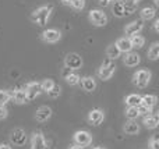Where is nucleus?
Returning <instances> with one entry per match:
<instances>
[{"label":"nucleus","instance_id":"nucleus-14","mask_svg":"<svg viewBox=\"0 0 159 149\" xmlns=\"http://www.w3.org/2000/svg\"><path fill=\"white\" fill-rule=\"evenodd\" d=\"M143 124L148 130H155L159 125V114L158 113H149L143 117Z\"/></svg>","mask_w":159,"mask_h":149},{"label":"nucleus","instance_id":"nucleus-1","mask_svg":"<svg viewBox=\"0 0 159 149\" xmlns=\"http://www.w3.org/2000/svg\"><path fill=\"white\" fill-rule=\"evenodd\" d=\"M53 8H55L53 7V4L41 6L39 8H36V10L32 11L31 18H32V21L35 22V24H38L39 27H45V25L48 24V21H49L50 15H52Z\"/></svg>","mask_w":159,"mask_h":149},{"label":"nucleus","instance_id":"nucleus-6","mask_svg":"<svg viewBox=\"0 0 159 149\" xmlns=\"http://www.w3.org/2000/svg\"><path fill=\"white\" fill-rule=\"evenodd\" d=\"M73 139H74L75 145L82 147V148L92 144V135H91L89 131H85V130L75 131L74 135H73Z\"/></svg>","mask_w":159,"mask_h":149},{"label":"nucleus","instance_id":"nucleus-3","mask_svg":"<svg viewBox=\"0 0 159 149\" xmlns=\"http://www.w3.org/2000/svg\"><path fill=\"white\" fill-rule=\"evenodd\" d=\"M115 71H116L115 61L110 60V59H106V60L101 64V67L98 68V77L101 78L102 81H107L112 78V75L115 74Z\"/></svg>","mask_w":159,"mask_h":149},{"label":"nucleus","instance_id":"nucleus-31","mask_svg":"<svg viewBox=\"0 0 159 149\" xmlns=\"http://www.w3.org/2000/svg\"><path fill=\"white\" fill-rule=\"evenodd\" d=\"M60 94H61V88H60V85H53V88L50 89L49 92H48V96L49 98H52V99H56V98H59L60 96Z\"/></svg>","mask_w":159,"mask_h":149},{"label":"nucleus","instance_id":"nucleus-5","mask_svg":"<svg viewBox=\"0 0 159 149\" xmlns=\"http://www.w3.org/2000/svg\"><path fill=\"white\" fill-rule=\"evenodd\" d=\"M27 139H28L27 134H25V131L22 128H14L10 134V142L14 147H18V148L24 147L27 144Z\"/></svg>","mask_w":159,"mask_h":149},{"label":"nucleus","instance_id":"nucleus-34","mask_svg":"<svg viewBox=\"0 0 159 149\" xmlns=\"http://www.w3.org/2000/svg\"><path fill=\"white\" fill-rule=\"evenodd\" d=\"M70 6H71L74 10H82V8L85 7V0H73Z\"/></svg>","mask_w":159,"mask_h":149},{"label":"nucleus","instance_id":"nucleus-24","mask_svg":"<svg viewBox=\"0 0 159 149\" xmlns=\"http://www.w3.org/2000/svg\"><path fill=\"white\" fill-rule=\"evenodd\" d=\"M106 56H107V59H110V60L115 61L116 59H119V57L121 56V52L117 49V46L113 43V45H110V46H107V49H106Z\"/></svg>","mask_w":159,"mask_h":149},{"label":"nucleus","instance_id":"nucleus-36","mask_svg":"<svg viewBox=\"0 0 159 149\" xmlns=\"http://www.w3.org/2000/svg\"><path fill=\"white\" fill-rule=\"evenodd\" d=\"M8 116V110L6 109V106H0V120L6 119Z\"/></svg>","mask_w":159,"mask_h":149},{"label":"nucleus","instance_id":"nucleus-25","mask_svg":"<svg viewBox=\"0 0 159 149\" xmlns=\"http://www.w3.org/2000/svg\"><path fill=\"white\" fill-rule=\"evenodd\" d=\"M112 11L113 15L117 17V18H123L124 17V10H123V4H121L120 0H115L112 4Z\"/></svg>","mask_w":159,"mask_h":149},{"label":"nucleus","instance_id":"nucleus-17","mask_svg":"<svg viewBox=\"0 0 159 149\" xmlns=\"http://www.w3.org/2000/svg\"><path fill=\"white\" fill-rule=\"evenodd\" d=\"M121 4H123V10H124V15H131L135 13L138 7V3L140 0H120Z\"/></svg>","mask_w":159,"mask_h":149},{"label":"nucleus","instance_id":"nucleus-35","mask_svg":"<svg viewBox=\"0 0 159 149\" xmlns=\"http://www.w3.org/2000/svg\"><path fill=\"white\" fill-rule=\"evenodd\" d=\"M149 148L151 149H159V139H158V135L154 134L149 139Z\"/></svg>","mask_w":159,"mask_h":149},{"label":"nucleus","instance_id":"nucleus-18","mask_svg":"<svg viewBox=\"0 0 159 149\" xmlns=\"http://www.w3.org/2000/svg\"><path fill=\"white\" fill-rule=\"evenodd\" d=\"M63 77L69 85H78L80 81H81V77H80L77 72H73L71 70H69V68H64Z\"/></svg>","mask_w":159,"mask_h":149},{"label":"nucleus","instance_id":"nucleus-12","mask_svg":"<svg viewBox=\"0 0 159 149\" xmlns=\"http://www.w3.org/2000/svg\"><path fill=\"white\" fill-rule=\"evenodd\" d=\"M143 28H144L143 20H137V21H133L130 24H127V27L124 28V33L127 35V38H131L134 35H138L143 31Z\"/></svg>","mask_w":159,"mask_h":149},{"label":"nucleus","instance_id":"nucleus-30","mask_svg":"<svg viewBox=\"0 0 159 149\" xmlns=\"http://www.w3.org/2000/svg\"><path fill=\"white\" fill-rule=\"evenodd\" d=\"M41 84V89H42V92H49L50 89L53 88V85H55V81L53 80H50V78H46V80H43L42 82H39Z\"/></svg>","mask_w":159,"mask_h":149},{"label":"nucleus","instance_id":"nucleus-23","mask_svg":"<svg viewBox=\"0 0 159 149\" xmlns=\"http://www.w3.org/2000/svg\"><path fill=\"white\" fill-rule=\"evenodd\" d=\"M147 56H148V59H149V60H152V61H157L158 60V59H159V43H158V42H154V43L149 46Z\"/></svg>","mask_w":159,"mask_h":149},{"label":"nucleus","instance_id":"nucleus-16","mask_svg":"<svg viewBox=\"0 0 159 149\" xmlns=\"http://www.w3.org/2000/svg\"><path fill=\"white\" fill-rule=\"evenodd\" d=\"M81 85H82V89L85 92H93L96 89V80L91 75H85V77L81 78Z\"/></svg>","mask_w":159,"mask_h":149},{"label":"nucleus","instance_id":"nucleus-20","mask_svg":"<svg viewBox=\"0 0 159 149\" xmlns=\"http://www.w3.org/2000/svg\"><path fill=\"white\" fill-rule=\"evenodd\" d=\"M123 131L127 135H137L140 133V124L135 120H129L126 121V124L123 125Z\"/></svg>","mask_w":159,"mask_h":149},{"label":"nucleus","instance_id":"nucleus-40","mask_svg":"<svg viewBox=\"0 0 159 149\" xmlns=\"http://www.w3.org/2000/svg\"><path fill=\"white\" fill-rule=\"evenodd\" d=\"M69 149H84L82 147H78V145H71V147H70Z\"/></svg>","mask_w":159,"mask_h":149},{"label":"nucleus","instance_id":"nucleus-37","mask_svg":"<svg viewBox=\"0 0 159 149\" xmlns=\"http://www.w3.org/2000/svg\"><path fill=\"white\" fill-rule=\"evenodd\" d=\"M110 2H113V0H99V4L103 6V7H106V6L110 4Z\"/></svg>","mask_w":159,"mask_h":149},{"label":"nucleus","instance_id":"nucleus-11","mask_svg":"<svg viewBox=\"0 0 159 149\" xmlns=\"http://www.w3.org/2000/svg\"><path fill=\"white\" fill-rule=\"evenodd\" d=\"M105 120V113L102 109H92V110L88 113V123H89L91 125H99L102 124V121Z\"/></svg>","mask_w":159,"mask_h":149},{"label":"nucleus","instance_id":"nucleus-42","mask_svg":"<svg viewBox=\"0 0 159 149\" xmlns=\"http://www.w3.org/2000/svg\"><path fill=\"white\" fill-rule=\"evenodd\" d=\"M93 149H106V148H103V147H95Z\"/></svg>","mask_w":159,"mask_h":149},{"label":"nucleus","instance_id":"nucleus-10","mask_svg":"<svg viewBox=\"0 0 159 149\" xmlns=\"http://www.w3.org/2000/svg\"><path fill=\"white\" fill-rule=\"evenodd\" d=\"M42 41L46 42V43H56L61 39V32L55 28H49V29H45L41 35Z\"/></svg>","mask_w":159,"mask_h":149},{"label":"nucleus","instance_id":"nucleus-22","mask_svg":"<svg viewBox=\"0 0 159 149\" xmlns=\"http://www.w3.org/2000/svg\"><path fill=\"white\" fill-rule=\"evenodd\" d=\"M124 102H126L127 107H137V106L141 103V95L131 94V95H129V96H126Z\"/></svg>","mask_w":159,"mask_h":149},{"label":"nucleus","instance_id":"nucleus-7","mask_svg":"<svg viewBox=\"0 0 159 149\" xmlns=\"http://www.w3.org/2000/svg\"><path fill=\"white\" fill-rule=\"evenodd\" d=\"M64 67L71 71L74 70H80L82 67V59L78 53H69L64 59Z\"/></svg>","mask_w":159,"mask_h":149},{"label":"nucleus","instance_id":"nucleus-32","mask_svg":"<svg viewBox=\"0 0 159 149\" xmlns=\"http://www.w3.org/2000/svg\"><path fill=\"white\" fill-rule=\"evenodd\" d=\"M126 117L129 120H137V117H138L137 107H127L126 109Z\"/></svg>","mask_w":159,"mask_h":149},{"label":"nucleus","instance_id":"nucleus-27","mask_svg":"<svg viewBox=\"0 0 159 149\" xmlns=\"http://www.w3.org/2000/svg\"><path fill=\"white\" fill-rule=\"evenodd\" d=\"M141 103L152 109L158 103V98L157 95H144V96H141Z\"/></svg>","mask_w":159,"mask_h":149},{"label":"nucleus","instance_id":"nucleus-4","mask_svg":"<svg viewBox=\"0 0 159 149\" xmlns=\"http://www.w3.org/2000/svg\"><path fill=\"white\" fill-rule=\"evenodd\" d=\"M88 18L92 22L95 27H105L107 24V15L106 13H103L99 8H95V10H91L89 14H88Z\"/></svg>","mask_w":159,"mask_h":149},{"label":"nucleus","instance_id":"nucleus-2","mask_svg":"<svg viewBox=\"0 0 159 149\" xmlns=\"http://www.w3.org/2000/svg\"><path fill=\"white\" fill-rule=\"evenodd\" d=\"M151 78H152V72L149 70H138L137 72H134L133 75V84H134L137 88H147L148 84L151 82Z\"/></svg>","mask_w":159,"mask_h":149},{"label":"nucleus","instance_id":"nucleus-41","mask_svg":"<svg viewBox=\"0 0 159 149\" xmlns=\"http://www.w3.org/2000/svg\"><path fill=\"white\" fill-rule=\"evenodd\" d=\"M61 2H63V3H64V4L70 6V4H71V2H73V0H61Z\"/></svg>","mask_w":159,"mask_h":149},{"label":"nucleus","instance_id":"nucleus-38","mask_svg":"<svg viewBox=\"0 0 159 149\" xmlns=\"http://www.w3.org/2000/svg\"><path fill=\"white\" fill-rule=\"evenodd\" d=\"M154 29H155V32H159V20H155V22H154Z\"/></svg>","mask_w":159,"mask_h":149},{"label":"nucleus","instance_id":"nucleus-9","mask_svg":"<svg viewBox=\"0 0 159 149\" xmlns=\"http://www.w3.org/2000/svg\"><path fill=\"white\" fill-rule=\"evenodd\" d=\"M25 94H27V99L28 102L31 100H35L39 95L42 94V89H41V84L36 82V81H32V82H28L25 85Z\"/></svg>","mask_w":159,"mask_h":149},{"label":"nucleus","instance_id":"nucleus-33","mask_svg":"<svg viewBox=\"0 0 159 149\" xmlns=\"http://www.w3.org/2000/svg\"><path fill=\"white\" fill-rule=\"evenodd\" d=\"M137 110H138V116H147V114H149V113H152V109L151 107H148V106H145V105H143V103H140V105L137 106Z\"/></svg>","mask_w":159,"mask_h":149},{"label":"nucleus","instance_id":"nucleus-13","mask_svg":"<svg viewBox=\"0 0 159 149\" xmlns=\"http://www.w3.org/2000/svg\"><path fill=\"white\" fill-rule=\"evenodd\" d=\"M34 117H35V120L39 123L48 121V120L52 117V109H50L49 106H41V107L35 112V116Z\"/></svg>","mask_w":159,"mask_h":149},{"label":"nucleus","instance_id":"nucleus-21","mask_svg":"<svg viewBox=\"0 0 159 149\" xmlns=\"http://www.w3.org/2000/svg\"><path fill=\"white\" fill-rule=\"evenodd\" d=\"M115 45L117 46V49L120 50L121 53H129V52H131V49H133L130 38H127V36H124V38H119Z\"/></svg>","mask_w":159,"mask_h":149},{"label":"nucleus","instance_id":"nucleus-19","mask_svg":"<svg viewBox=\"0 0 159 149\" xmlns=\"http://www.w3.org/2000/svg\"><path fill=\"white\" fill-rule=\"evenodd\" d=\"M11 99H14V102H16L17 105H24V103H28L27 94H25L24 88H17L14 92H11Z\"/></svg>","mask_w":159,"mask_h":149},{"label":"nucleus","instance_id":"nucleus-26","mask_svg":"<svg viewBox=\"0 0 159 149\" xmlns=\"http://www.w3.org/2000/svg\"><path fill=\"white\" fill-rule=\"evenodd\" d=\"M155 14H157V10H155L154 7H144L143 10L140 11L141 20H145V21H148V20H152L155 17Z\"/></svg>","mask_w":159,"mask_h":149},{"label":"nucleus","instance_id":"nucleus-39","mask_svg":"<svg viewBox=\"0 0 159 149\" xmlns=\"http://www.w3.org/2000/svg\"><path fill=\"white\" fill-rule=\"evenodd\" d=\"M0 149H11V147L8 144H0Z\"/></svg>","mask_w":159,"mask_h":149},{"label":"nucleus","instance_id":"nucleus-15","mask_svg":"<svg viewBox=\"0 0 159 149\" xmlns=\"http://www.w3.org/2000/svg\"><path fill=\"white\" fill-rule=\"evenodd\" d=\"M140 61H141L140 55H138V53H135V52L126 53V55H124V57H123V63L126 64L127 67H135V66H138V64H140Z\"/></svg>","mask_w":159,"mask_h":149},{"label":"nucleus","instance_id":"nucleus-29","mask_svg":"<svg viewBox=\"0 0 159 149\" xmlns=\"http://www.w3.org/2000/svg\"><path fill=\"white\" fill-rule=\"evenodd\" d=\"M11 100V92L7 89H0V106H6Z\"/></svg>","mask_w":159,"mask_h":149},{"label":"nucleus","instance_id":"nucleus-8","mask_svg":"<svg viewBox=\"0 0 159 149\" xmlns=\"http://www.w3.org/2000/svg\"><path fill=\"white\" fill-rule=\"evenodd\" d=\"M31 149H49V145L46 142L42 131H35L31 138Z\"/></svg>","mask_w":159,"mask_h":149},{"label":"nucleus","instance_id":"nucleus-28","mask_svg":"<svg viewBox=\"0 0 159 149\" xmlns=\"http://www.w3.org/2000/svg\"><path fill=\"white\" fill-rule=\"evenodd\" d=\"M130 42H131V46L135 47V49H141L145 43V38L141 35H134L130 38Z\"/></svg>","mask_w":159,"mask_h":149}]
</instances>
